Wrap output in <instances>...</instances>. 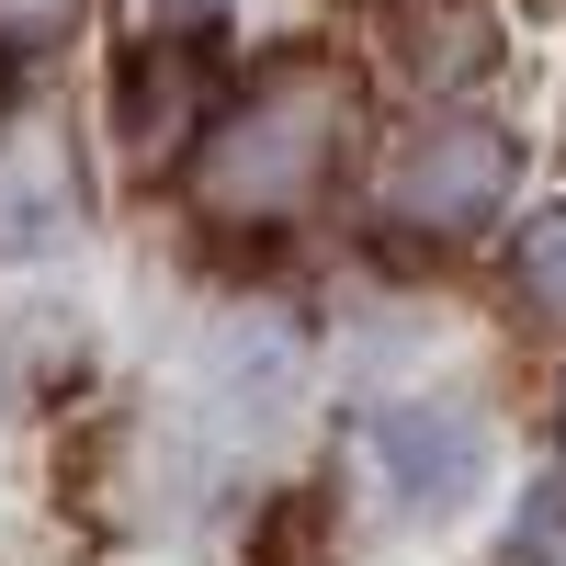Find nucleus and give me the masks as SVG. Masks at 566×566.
Returning a JSON list of instances; mask_svg holds the SVG:
<instances>
[{
  "mask_svg": "<svg viewBox=\"0 0 566 566\" xmlns=\"http://www.w3.org/2000/svg\"><path fill=\"white\" fill-rule=\"evenodd\" d=\"M340 136H352V80L328 57H272L239 103L193 136L181 193H193L205 227H272V216H295V205L328 193Z\"/></svg>",
  "mask_w": 566,
  "mask_h": 566,
  "instance_id": "nucleus-1",
  "label": "nucleus"
},
{
  "mask_svg": "<svg viewBox=\"0 0 566 566\" xmlns=\"http://www.w3.org/2000/svg\"><path fill=\"white\" fill-rule=\"evenodd\" d=\"M510 136L499 125H419L408 148H397V170H386V205H397V227H431V239H464V227H488L499 216V193H510Z\"/></svg>",
  "mask_w": 566,
  "mask_h": 566,
  "instance_id": "nucleus-2",
  "label": "nucleus"
},
{
  "mask_svg": "<svg viewBox=\"0 0 566 566\" xmlns=\"http://www.w3.org/2000/svg\"><path fill=\"white\" fill-rule=\"evenodd\" d=\"M80 227V170H69V136L57 125H12L0 136V261H34Z\"/></svg>",
  "mask_w": 566,
  "mask_h": 566,
  "instance_id": "nucleus-3",
  "label": "nucleus"
},
{
  "mask_svg": "<svg viewBox=\"0 0 566 566\" xmlns=\"http://www.w3.org/2000/svg\"><path fill=\"white\" fill-rule=\"evenodd\" d=\"M386 45H397V69L419 91H476L499 69V23H488V0H386Z\"/></svg>",
  "mask_w": 566,
  "mask_h": 566,
  "instance_id": "nucleus-4",
  "label": "nucleus"
},
{
  "mask_svg": "<svg viewBox=\"0 0 566 566\" xmlns=\"http://www.w3.org/2000/svg\"><path fill=\"white\" fill-rule=\"evenodd\" d=\"M374 453H386V476H397L419 510L464 499V488H476V464H488L476 419H453V408H386V419H374Z\"/></svg>",
  "mask_w": 566,
  "mask_h": 566,
  "instance_id": "nucleus-5",
  "label": "nucleus"
},
{
  "mask_svg": "<svg viewBox=\"0 0 566 566\" xmlns=\"http://www.w3.org/2000/svg\"><path fill=\"white\" fill-rule=\"evenodd\" d=\"M522 295H533V306H555V317H566V205H555V216H533V227H522Z\"/></svg>",
  "mask_w": 566,
  "mask_h": 566,
  "instance_id": "nucleus-6",
  "label": "nucleus"
},
{
  "mask_svg": "<svg viewBox=\"0 0 566 566\" xmlns=\"http://www.w3.org/2000/svg\"><path fill=\"white\" fill-rule=\"evenodd\" d=\"M69 23H80V0H0V45H12V57L69 45Z\"/></svg>",
  "mask_w": 566,
  "mask_h": 566,
  "instance_id": "nucleus-7",
  "label": "nucleus"
},
{
  "mask_svg": "<svg viewBox=\"0 0 566 566\" xmlns=\"http://www.w3.org/2000/svg\"><path fill=\"white\" fill-rule=\"evenodd\" d=\"M136 12H148V23H205L216 0H136Z\"/></svg>",
  "mask_w": 566,
  "mask_h": 566,
  "instance_id": "nucleus-8",
  "label": "nucleus"
}]
</instances>
